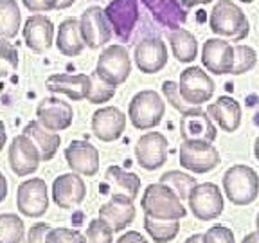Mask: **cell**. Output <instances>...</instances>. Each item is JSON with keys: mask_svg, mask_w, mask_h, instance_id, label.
Instances as JSON below:
<instances>
[{"mask_svg": "<svg viewBox=\"0 0 259 243\" xmlns=\"http://www.w3.org/2000/svg\"><path fill=\"white\" fill-rule=\"evenodd\" d=\"M254 155H255V158L259 160V137L255 139V144H254Z\"/></svg>", "mask_w": 259, "mask_h": 243, "instance_id": "cell-50", "label": "cell"}, {"mask_svg": "<svg viewBox=\"0 0 259 243\" xmlns=\"http://www.w3.org/2000/svg\"><path fill=\"white\" fill-rule=\"evenodd\" d=\"M210 2H214V0H180V4L186 11L193 9L194 6H205V4H210Z\"/></svg>", "mask_w": 259, "mask_h": 243, "instance_id": "cell-44", "label": "cell"}, {"mask_svg": "<svg viewBox=\"0 0 259 243\" xmlns=\"http://www.w3.org/2000/svg\"><path fill=\"white\" fill-rule=\"evenodd\" d=\"M144 231L157 243H169L180 232V223L178 220H157L144 216Z\"/></svg>", "mask_w": 259, "mask_h": 243, "instance_id": "cell-31", "label": "cell"}, {"mask_svg": "<svg viewBox=\"0 0 259 243\" xmlns=\"http://www.w3.org/2000/svg\"><path fill=\"white\" fill-rule=\"evenodd\" d=\"M79 31L85 45L90 49H101L113 36L112 25L106 18L105 9H101L99 6H90L81 13Z\"/></svg>", "mask_w": 259, "mask_h": 243, "instance_id": "cell-9", "label": "cell"}, {"mask_svg": "<svg viewBox=\"0 0 259 243\" xmlns=\"http://www.w3.org/2000/svg\"><path fill=\"white\" fill-rule=\"evenodd\" d=\"M90 76L87 74H51L45 89L53 94H63L72 101H83L90 94Z\"/></svg>", "mask_w": 259, "mask_h": 243, "instance_id": "cell-23", "label": "cell"}, {"mask_svg": "<svg viewBox=\"0 0 259 243\" xmlns=\"http://www.w3.org/2000/svg\"><path fill=\"white\" fill-rule=\"evenodd\" d=\"M126 130V115L115 106H103L92 115V132L101 142L117 141Z\"/></svg>", "mask_w": 259, "mask_h": 243, "instance_id": "cell-16", "label": "cell"}, {"mask_svg": "<svg viewBox=\"0 0 259 243\" xmlns=\"http://www.w3.org/2000/svg\"><path fill=\"white\" fill-rule=\"evenodd\" d=\"M40 151L27 135H16L9 144V168L18 177H27L40 166Z\"/></svg>", "mask_w": 259, "mask_h": 243, "instance_id": "cell-14", "label": "cell"}, {"mask_svg": "<svg viewBox=\"0 0 259 243\" xmlns=\"http://www.w3.org/2000/svg\"><path fill=\"white\" fill-rule=\"evenodd\" d=\"M8 196V180L2 173H0V202H4Z\"/></svg>", "mask_w": 259, "mask_h": 243, "instance_id": "cell-45", "label": "cell"}, {"mask_svg": "<svg viewBox=\"0 0 259 243\" xmlns=\"http://www.w3.org/2000/svg\"><path fill=\"white\" fill-rule=\"evenodd\" d=\"M203 243H236L234 232L227 229L225 225H214L210 227L205 234H202Z\"/></svg>", "mask_w": 259, "mask_h": 243, "instance_id": "cell-40", "label": "cell"}, {"mask_svg": "<svg viewBox=\"0 0 259 243\" xmlns=\"http://www.w3.org/2000/svg\"><path fill=\"white\" fill-rule=\"evenodd\" d=\"M85 243H113V231L101 218H96L87 227Z\"/></svg>", "mask_w": 259, "mask_h": 243, "instance_id": "cell-38", "label": "cell"}, {"mask_svg": "<svg viewBox=\"0 0 259 243\" xmlns=\"http://www.w3.org/2000/svg\"><path fill=\"white\" fill-rule=\"evenodd\" d=\"M180 96L193 106H202L214 96V81L202 67H187L180 72Z\"/></svg>", "mask_w": 259, "mask_h": 243, "instance_id": "cell-6", "label": "cell"}, {"mask_svg": "<svg viewBox=\"0 0 259 243\" xmlns=\"http://www.w3.org/2000/svg\"><path fill=\"white\" fill-rule=\"evenodd\" d=\"M220 153L210 142L184 141L180 146V166L191 173H209L220 164Z\"/></svg>", "mask_w": 259, "mask_h": 243, "instance_id": "cell-8", "label": "cell"}, {"mask_svg": "<svg viewBox=\"0 0 259 243\" xmlns=\"http://www.w3.org/2000/svg\"><path fill=\"white\" fill-rule=\"evenodd\" d=\"M51 227L47 223H34V225L29 229L27 236H25L24 243H45V234Z\"/></svg>", "mask_w": 259, "mask_h": 243, "instance_id": "cell-41", "label": "cell"}, {"mask_svg": "<svg viewBox=\"0 0 259 243\" xmlns=\"http://www.w3.org/2000/svg\"><path fill=\"white\" fill-rule=\"evenodd\" d=\"M167 42L171 44V51L173 56L177 58L180 63H191L198 58V42L194 38L193 32L187 29H171L166 32Z\"/></svg>", "mask_w": 259, "mask_h": 243, "instance_id": "cell-29", "label": "cell"}, {"mask_svg": "<svg viewBox=\"0 0 259 243\" xmlns=\"http://www.w3.org/2000/svg\"><path fill=\"white\" fill-rule=\"evenodd\" d=\"M210 31L232 42H241L248 36L250 24L247 15L243 13L232 0H218L209 15Z\"/></svg>", "mask_w": 259, "mask_h": 243, "instance_id": "cell-1", "label": "cell"}, {"mask_svg": "<svg viewBox=\"0 0 259 243\" xmlns=\"http://www.w3.org/2000/svg\"><path fill=\"white\" fill-rule=\"evenodd\" d=\"M241 243H259V236L257 232H250V234H247L245 238H243Z\"/></svg>", "mask_w": 259, "mask_h": 243, "instance_id": "cell-48", "label": "cell"}, {"mask_svg": "<svg viewBox=\"0 0 259 243\" xmlns=\"http://www.w3.org/2000/svg\"><path fill=\"white\" fill-rule=\"evenodd\" d=\"M31 13H47L56 9V0H22Z\"/></svg>", "mask_w": 259, "mask_h": 243, "instance_id": "cell-42", "label": "cell"}, {"mask_svg": "<svg viewBox=\"0 0 259 243\" xmlns=\"http://www.w3.org/2000/svg\"><path fill=\"white\" fill-rule=\"evenodd\" d=\"M180 135H182L184 141H200L212 144L218 137V130L207 115V112H203L202 108H196L194 112L182 113Z\"/></svg>", "mask_w": 259, "mask_h": 243, "instance_id": "cell-22", "label": "cell"}, {"mask_svg": "<svg viewBox=\"0 0 259 243\" xmlns=\"http://www.w3.org/2000/svg\"><path fill=\"white\" fill-rule=\"evenodd\" d=\"M90 83H92V85H90V94H89V97H87V101H90L92 105H103V103L110 101V99L115 96L117 87L108 85V83L103 81L96 72L90 74Z\"/></svg>", "mask_w": 259, "mask_h": 243, "instance_id": "cell-35", "label": "cell"}, {"mask_svg": "<svg viewBox=\"0 0 259 243\" xmlns=\"http://www.w3.org/2000/svg\"><path fill=\"white\" fill-rule=\"evenodd\" d=\"M187 202H189L191 213L202 222L214 220L223 213V194L220 187L212 182L196 184L191 189Z\"/></svg>", "mask_w": 259, "mask_h": 243, "instance_id": "cell-7", "label": "cell"}, {"mask_svg": "<svg viewBox=\"0 0 259 243\" xmlns=\"http://www.w3.org/2000/svg\"><path fill=\"white\" fill-rule=\"evenodd\" d=\"M94 72L108 85H122L132 72V60H130L128 49L121 44H112L103 49L101 56L97 58V67Z\"/></svg>", "mask_w": 259, "mask_h": 243, "instance_id": "cell-5", "label": "cell"}, {"mask_svg": "<svg viewBox=\"0 0 259 243\" xmlns=\"http://www.w3.org/2000/svg\"><path fill=\"white\" fill-rule=\"evenodd\" d=\"M65 158L70 170L77 175L94 177L99 171V151L89 141H72L65 150Z\"/></svg>", "mask_w": 259, "mask_h": 243, "instance_id": "cell-18", "label": "cell"}, {"mask_svg": "<svg viewBox=\"0 0 259 243\" xmlns=\"http://www.w3.org/2000/svg\"><path fill=\"white\" fill-rule=\"evenodd\" d=\"M18 69V51L8 40L0 38V77H8Z\"/></svg>", "mask_w": 259, "mask_h": 243, "instance_id": "cell-36", "label": "cell"}, {"mask_svg": "<svg viewBox=\"0 0 259 243\" xmlns=\"http://www.w3.org/2000/svg\"><path fill=\"white\" fill-rule=\"evenodd\" d=\"M45 243H85V234L67 227L49 229L45 234Z\"/></svg>", "mask_w": 259, "mask_h": 243, "instance_id": "cell-39", "label": "cell"}, {"mask_svg": "<svg viewBox=\"0 0 259 243\" xmlns=\"http://www.w3.org/2000/svg\"><path fill=\"white\" fill-rule=\"evenodd\" d=\"M99 218L112 229L113 232L124 231L130 223L135 220L134 200L124 194H113L112 200L105 202L99 207Z\"/></svg>", "mask_w": 259, "mask_h": 243, "instance_id": "cell-20", "label": "cell"}, {"mask_svg": "<svg viewBox=\"0 0 259 243\" xmlns=\"http://www.w3.org/2000/svg\"><path fill=\"white\" fill-rule=\"evenodd\" d=\"M255 229H257L255 232H257V236H259V213H257V218H255Z\"/></svg>", "mask_w": 259, "mask_h": 243, "instance_id": "cell-51", "label": "cell"}, {"mask_svg": "<svg viewBox=\"0 0 259 243\" xmlns=\"http://www.w3.org/2000/svg\"><path fill=\"white\" fill-rule=\"evenodd\" d=\"M223 189L234 206H248L259 194V177L254 168L236 164L223 175Z\"/></svg>", "mask_w": 259, "mask_h": 243, "instance_id": "cell-3", "label": "cell"}, {"mask_svg": "<svg viewBox=\"0 0 259 243\" xmlns=\"http://www.w3.org/2000/svg\"><path fill=\"white\" fill-rule=\"evenodd\" d=\"M112 31L121 42H128L139 22V0H112L105 8Z\"/></svg>", "mask_w": 259, "mask_h": 243, "instance_id": "cell-11", "label": "cell"}, {"mask_svg": "<svg viewBox=\"0 0 259 243\" xmlns=\"http://www.w3.org/2000/svg\"><path fill=\"white\" fill-rule=\"evenodd\" d=\"M207 115L223 132L232 134L241 125V105L231 96H220L214 103L207 106Z\"/></svg>", "mask_w": 259, "mask_h": 243, "instance_id": "cell-24", "label": "cell"}, {"mask_svg": "<svg viewBox=\"0 0 259 243\" xmlns=\"http://www.w3.org/2000/svg\"><path fill=\"white\" fill-rule=\"evenodd\" d=\"M117 243H148L144 239V236L137 231H130L126 234H122L121 238L117 239Z\"/></svg>", "mask_w": 259, "mask_h": 243, "instance_id": "cell-43", "label": "cell"}, {"mask_svg": "<svg viewBox=\"0 0 259 243\" xmlns=\"http://www.w3.org/2000/svg\"><path fill=\"white\" fill-rule=\"evenodd\" d=\"M239 2H243V4H252L254 0H239Z\"/></svg>", "mask_w": 259, "mask_h": 243, "instance_id": "cell-52", "label": "cell"}, {"mask_svg": "<svg viewBox=\"0 0 259 243\" xmlns=\"http://www.w3.org/2000/svg\"><path fill=\"white\" fill-rule=\"evenodd\" d=\"M203 69L216 76L231 74L234 65V47L222 38H209L202 47Z\"/></svg>", "mask_w": 259, "mask_h": 243, "instance_id": "cell-15", "label": "cell"}, {"mask_svg": "<svg viewBox=\"0 0 259 243\" xmlns=\"http://www.w3.org/2000/svg\"><path fill=\"white\" fill-rule=\"evenodd\" d=\"M36 121L49 132H61L70 128L74 121L72 105L60 97H44L36 106Z\"/></svg>", "mask_w": 259, "mask_h": 243, "instance_id": "cell-13", "label": "cell"}, {"mask_svg": "<svg viewBox=\"0 0 259 243\" xmlns=\"http://www.w3.org/2000/svg\"><path fill=\"white\" fill-rule=\"evenodd\" d=\"M20 8L16 0H0V38L11 40L20 31Z\"/></svg>", "mask_w": 259, "mask_h": 243, "instance_id": "cell-30", "label": "cell"}, {"mask_svg": "<svg viewBox=\"0 0 259 243\" xmlns=\"http://www.w3.org/2000/svg\"><path fill=\"white\" fill-rule=\"evenodd\" d=\"M162 94H164V97L169 101V105L173 106L175 110H178L180 113H189V112H194L196 108H200V106H193L187 101H184V97L180 96V90H178V83H175V81H169V79L164 81V83H162Z\"/></svg>", "mask_w": 259, "mask_h": 243, "instance_id": "cell-37", "label": "cell"}, {"mask_svg": "<svg viewBox=\"0 0 259 243\" xmlns=\"http://www.w3.org/2000/svg\"><path fill=\"white\" fill-rule=\"evenodd\" d=\"M72 4H76V0H56V9H67Z\"/></svg>", "mask_w": 259, "mask_h": 243, "instance_id": "cell-46", "label": "cell"}, {"mask_svg": "<svg viewBox=\"0 0 259 243\" xmlns=\"http://www.w3.org/2000/svg\"><path fill=\"white\" fill-rule=\"evenodd\" d=\"M22 134L27 135V137L34 142V146H36L38 151H40V158L44 162L53 160L54 155L58 153V148H60V144H61V137L58 132H49V130H45L38 121H31L25 125Z\"/></svg>", "mask_w": 259, "mask_h": 243, "instance_id": "cell-26", "label": "cell"}, {"mask_svg": "<svg viewBox=\"0 0 259 243\" xmlns=\"http://www.w3.org/2000/svg\"><path fill=\"white\" fill-rule=\"evenodd\" d=\"M184 243H203V238H202V234H193V236H189Z\"/></svg>", "mask_w": 259, "mask_h": 243, "instance_id": "cell-49", "label": "cell"}, {"mask_svg": "<svg viewBox=\"0 0 259 243\" xmlns=\"http://www.w3.org/2000/svg\"><path fill=\"white\" fill-rule=\"evenodd\" d=\"M105 184L110 186L113 194H124L135 200L141 189V178L132 171L122 170L121 166H110L105 173Z\"/></svg>", "mask_w": 259, "mask_h": 243, "instance_id": "cell-28", "label": "cell"}, {"mask_svg": "<svg viewBox=\"0 0 259 243\" xmlns=\"http://www.w3.org/2000/svg\"><path fill=\"white\" fill-rule=\"evenodd\" d=\"M160 182L169 186L180 200H187L191 189L198 184L193 175L184 173V171H167V173H164L160 177Z\"/></svg>", "mask_w": 259, "mask_h": 243, "instance_id": "cell-33", "label": "cell"}, {"mask_svg": "<svg viewBox=\"0 0 259 243\" xmlns=\"http://www.w3.org/2000/svg\"><path fill=\"white\" fill-rule=\"evenodd\" d=\"M141 207L146 216L157 220H180L187 215L182 200L169 186L162 182L150 184L144 189V196L141 200Z\"/></svg>", "mask_w": 259, "mask_h": 243, "instance_id": "cell-2", "label": "cell"}, {"mask_svg": "<svg viewBox=\"0 0 259 243\" xmlns=\"http://www.w3.org/2000/svg\"><path fill=\"white\" fill-rule=\"evenodd\" d=\"M87 196V186L81 175L77 173H63L54 178L53 182V200L61 209H70L79 206Z\"/></svg>", "mask_w": 259, "mask_h": 243, "instance_id": "cell-17", "label": "cell"}, {"mask_svg": "<svg viewBox=\"0 0 259 243\" xmlns=\"http://www.w3.org/2000/svg\"><path fill=\"white\" fill-rule=\"evenodd\" d=\"M142 4L153 15V18L166 29L182 27L187 20V11L180 0H142Z\"/></svg>", "mask_w": 259, "mask_h": 243, "instance_id": "cell-25", "label": "cell"}, {"mask_svg": "<svg viewBox=\"0 0 259 243\" xmlns=\"http://www.w3.org/2000/svg\"><path fill=\"white\" fill-rule=\"evenodd\" d=\"M166 113V105L157 90H141L128 105L130 123L137 130H151L160 125Z\"/></svg>", "mask_w": 259, "mask_h": 243, "instance_id": "cell-4", "label": "cell"}, {"mask_svg": "<svg viewBox=\"0 0 259 243\" xmlns=\"http://www.w3.org/2000/svg\"><path fill=\"white\" fill-rule=\"evenodd\" d=\"M56 47L63 56H69V58H76L83 53L85 42L81 38L79 20L77 18H65L58 25Z\"/></svg>", "mask_w": 259, "mask_h": 243, "instance_id": "cell-27", "label": "cell"}, {"mask_svg": "<svg viewBox=\"0 0 259 243\" xmlns=\"http://www.w3.org/2000/svg\"><path fill=\"white\" fill-rule=\"evenodd\" d=\"M25 236V225L20 216L4 213L0 215V243H22Z\"/></svg>", "mask_w": 259, "mask_h": 243, "instance_id": "cell-32", "label": "cell"}, {"mask_svg": "<svg viewBox=\"0 0 259 243\" xmlns=\"http://www.w3.org/2000/svg\"><path fill=\"white\" fill-rule=\"evenodd\" d=\"M24 42L32 53H45L51 49L54 42V24L45 15H31L25 20L24 29Z\"/></svg>", "mask_w": 259, "mask_h": 243, "instance_id": "cell-19", "label": "cell"}, {"mask_svg": "<svg viewBox=\"0 0 259 243\" xmlns=\"http://www.w3.org/2000/svg\"><path fill=\"white\" fill-rule=\"evenodd\" d=\"M135 63L144 74H155L167 63V47L160 38H144L135 45Z\"/></svg>", "mask_w": 259, "mask_h": 243, "instance_id": "cell-21", "label": "cell"}, {"mask_svg": "<svg viewBox=\"0 0 259 243\" xmlns=\"http://www.w3.org/2000/svg\"><path fill=\"white\" fill-rule=\"evenodd\" d=\"M6 142H8V134H6V126H4V123L0 121V146L4 148Z\"/></svg>", "mask_w": 259, "mask_h": 243, "instance_id": "cell-47", "label": "cell"}, {"mask_svg": "<svg viewBox=\"0 0 259 243\" xmlns=\"http://www.w3.org/2000/svg\"><path fill=\"white\" fill-rule=\"evenodd\" d=\"M257 63V53L250 45H236L234 47V65H232L231 74L239 76V74L250 72Z\"/></svg>", "mask_w": 259, "mask_h": 243, "instance_id": "cell-34", "label": "cell"}, {"mask_svg": "<svg viewBox=\"0 0 259 243\" xmlns=\"http://www.w3.org/2000/svg\"><path fill=\"white\" fill-rule=\"evenodd\" d=\"M16 207L24 216L40 218L49 209L47 186L41 178H29L16 189Z\"/></svg>", "mask_w": 259, "mask_h": 243, "instance_id": "cell-10", "label": "cell"}, {"mask_svg": "<svg viewBox=\"0 0 259 243\" xmlns=\"http://www.w3.org/2000/svg\"><path fill=\"white\" fill-rule=\"evenodd\" d=\"M0 151H2V146H0Z\"/></svg>", "mask_w": 259, "mask_h": 243, "instance_id": "cell-53", "label": "cell"}, {"mask_svg": "<svg viewBox=\"0 0 259 243\" xmlns=\"http://www.w3.org/2000/svg\"><path fill=\"white\" fill-rule=\"evenodd\" d=\"M135 157L142 170H158L167 160V139L160 132H148L135 144Z\"/></svg>", "mask_w": 259, "mask_h": 243, "instance_id": "cell-12", "label": "cell"}]
</instances>
